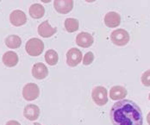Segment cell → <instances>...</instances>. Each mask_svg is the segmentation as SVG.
<instances>
[{"label": "cell", "mask_w": 150, "mask_h": 125, "mask_svg": "<svg viewBox=\"0 0 150 125\" xmlns=\"http://www.w3.org/2000/svg\"><path fill=\"white\" fill-rule=\"evenodd\" d=\"M3 63L8 67H13L18 63V55L13 51H8L2 57Z\"/></svg>", "instance_id": "cell-14"}, {"label": "cell", "mask_w": 150, "mask_h": 125, "mask_svg": "<svg viewBox=\"0 0 150 125\" xmlns=\"http://www.w3.org/2000/svg\"><path fill=\"white\" fill-rule=\"evenodd\" d=\"M10 21L12 25H14L16 27H19V26H22L26 23L27 16L23 11H22L20 10H16L11 13Z\"/></svg>", "instance_id": "cell-9"}, {"label": "cell", "mask_w": 150, "mask_h": 125, "mask_svg": "<svg viewBox=\"0 0 150 125\" xmlns=\"http://www.w3.org/2000/svg\"><path fill=\"white\" fill-rule=\"evenodd\" d=\"M142 83L145 86H150V69L144 72L142 75Z\"/></svg>", "instance_id": "cell-20"}, {"label": "cell", "mask_w": 150, "mask_h": 125, "mask_svg": "<svg viewBox=\"0 0 150 125\" xmlns=\"http://www.w3.org/2000/svg\"><path fill=\"white\" fill-rule=\"evenodd\" d=\"M40 95V89L36 84L29 83L24 85L23 89V97L27 101L35 100Z\"/></svg>", "instance_id": "cell-5"}, {"label": "cell", "mask_w": 150, "mask_h": 125, "mask_svg": "<svg viewBox=\"0 0 150 125\" xmlns=\"http://www.w3.org/2000/svg\"><path fill=\"white\" fill-rule=\"evenodd\" d=\"M147 121H148V124L150 125V112L148 114V116H147Z\"/></svg>", "instance_id": "cell-23"}, {"label": "cell", "mask_w": 150, "mask_h": 125, "mask_svg": "<svg viewBox=\"0 0 150 125\" xmlns=\"http://www.w3.org/2000/svg\"><path fill=\"white\" fill-rule=\"evenodd\" d=\"M110 117L113 125H142L143 123L140 107L129 99L114 104L110 111Z\"/></svg>", "instance_id": "cell-1"}, {"label": "cell", "mask_w": 150, "mask_h": 125, "mask_svg": "<svg viewBox=\"0 0 150 125\" xmlns=\"http://www.w3.org/2000/svg\"><path fill=\"white\" fill-rule=\"evenodd\" d=\"M127 96V90L121 85H115L110 91V97L112 100L123 99Z\"/></svg>", "instance_id": "cell-15"}, {"label": "cell", "mask_w": 150, "mask_h": 125, "mask_svg": "<svg viewBox=\"0 0 150 125\" xmlns=\"http://www.w3.org/2000/svg\"><path fill=\"white\" fill-rule=\"evenodd\" d=\"M5 125H21V124H20V123H18L17 121H15V120H11V121H8Z\"/></svg>", "instance_id": "cell-22"}, {"label": "cell", "mask_w": 150, "mask_h": 125, "mask_svg": "<svg viewBox=\"0 0 150 125\" xmlns=\"http://www.w3.org/2000/svg\"><path fill=\"white\" fill-rule=\"evenodd\" d=\"M93 61H94V54H93L92 52L86 53L83 57V64L85 66H89L92 63Z\"/></svg>", "instance_id": "cell-21"}, {"label": "cell", "mask_w": 150, "mask_h": 125, "mask_svg": "<svg viewBox=\"0 0 150 125\" xmlns=\"http://www.w3.org/2000/svg\"><path fill=\"white\" fill-rule=\"evenodd\" d=\"M45 61L50 66H54L56 65L59 61V56L56 51L53 49H49L46 52L45 54Z\"/></svg>", "instance_id": "cell-19"}, {"label": "cell", "mask_w": 150, "mask_h": 125, "mask_svg": "<svg viewBox=\"0 0 150 125\" xmlns=\"http://www.w3.org/2000/svg\"><path fill=\"white\" fill-rule=\"evenodd\" d=\"M79 21L75 18H67L65 20V29L68 33H73L79 30Z\"/></svg>", "instance_id": "cell-18"}, {"label": "cell", "mask_w": 150, "mask_h": 125, "mask_svg": "<svg viewBox=\"0 0 150 125\" xmlns=\"http://www.w3.org/2000/svg\"><path fill=\"white\" fill-rule=\"evenodd\" d=\"M110 40L117 46H125L129 42V35L125 30L118 29L111 33Z\"/></svg>", "instance_id": "cell-4"}, {"label": "cell", "mask_w": 150, "mask_h": 125, "mask_svg": "<svg viewBox=\"0 0 150 125\" xmlns=\"http://www.w3.org/2000/svg\"><path fill=\"white\" fill-rule=\"evenodd\" d=\"M29 12H30V15L31 17L35 18V19H39V18H42L44 16L45 9L40 4H34L30 6Z\"/></svg>", "instance_id": "cell-16"}, {"label": "cell", "mask_w": 150, "mask_h": 125, "mask_svg": "<svg viewBox=\"0 0 150 125\" xmlns=\"http://www.w3.org/2000/svg\"><path fill=\"white\" fill-rule=\"evenodd\" d=\"M82 61V53L79 49L73 47L67 53V64L71 66H77Z\"/></svg>", "instance_id": "cell-6"}, {"label": "cell", "mask_w": 150, "mask_h": 125, "mask_svg": "<svg viewBox=\"0 0 150 125\" xmlns=\"http://www.w3.org/2000/svg\"><path fill=\"white\" fill-rule=\"evenodd\" d=\"M22 44V40L18 35H11L5 39V45L10 48H18Z\"/></svg>", "instance_id": "cell-17"}, {"label": "cell", "mask_w": 150, "mask_h": 125, "mask_svg": "<svg viewBox=\"0 0 150 125\" xmlns=\"http://www.w3.org/2000/svg\"><path fill=\"white\" fill-rule=\"evenodd\" d=\"M56 31H57V29L51 27L47 21L42 22L38 27V34L42 37H44V38L51 37L56 33Z\"/></svg>", "instance_id": "cell-13"}, {"label": "cell", "mask_w": 150, "mask_h": 125, "mask_svg": "<svg viewBox=\"0 0 150 125\" xmlns=\"http://www.w3.org/2000/svg\"><path fill=\"white\" fill-rule=\"evenodd\" d=\"M48 74V69L43 63H36L32 67V75L36 79H43Z\"/></svg>", "instance_id": "cell-11"}, {"label": "cell", "mask_w": 150, "mask_h": 125, "mask_svg": "<svg viewBox=\"0 0 150 125\" xmlns=\"http://www.w3.org/2000/svg\"><path fill=\"white\" fill-rule=\"evenodd\" d=\"M42 2H43V3H45V4H47V3H49L51 0H41Z\"/></svg>", "instance_id": "cell-24"}, {"label": "cell", "mask_w": 150, "mask_h": 125, "mask_svg": "<svg viewBox=\"0 0 150 125\" xmlns=\"http://www.w3.org/2000/svg\"><path fill=\"white\" fill-rule=\"evenodd\" d=\"M0 1H1V0H0Z\"/></svg>", "instance_id": "cell-27"}, {"label": "cell", "mask_w": 150, "mask_h": 125, "mask_svg": "<svg viewBox=\"0 0 150 125\" xmlns=\"http://www.w3.org/2000/svg\"><path fill=\"white\" fill-rule=\"evenodd\" d=\"M121 23V16L115 11L108 12L105 16V24L109 28H117Z\"/></svg>", "instance_id": "cell-10"}, {"label": "cell", "mask_w": 150, "mask_h": 125, "mask_svg": "<svg viewBox=\"0 0 150 125\" xmlns=\"http://www.w3.org/2000/svg\"><path fill=\"white\" fill-rule=\"evenodd\" d=\"M54 7L60 14H67L74 8V0H54Z\"/></svg>", "instance_id": "cell-7"}, {"label": "cell", "mask_w": 150, "mask_h": 125, "mask_svg": "<svg viewBox=\"0 0 150 125\" xmlns=\"http://www.w3.org/2000/svg\"><path fill=\"white\" fill-rule=\"evenodd\" d=\"M94 39L92 35L87 32H81L76 37V43L78 46L87 48L93 44Z\"/></svg>", "instance_id": "cell-8"}, {"label": "cell", "mask_w": 150, "mask_h": 125, "mask_svg": "<svg viewBox=\"0 0 150 125\" xmlns=\"http://www.w3.org/2000/svg\"><path fill=\"white\" fill-rule=\"evenodd\" d=\"M86 2H87V3H92V2H95L96 0H85Z\"/></svg>", "instance_id": "cell-25"}, {"label": "cell", "mask_w": 150, "mask_h": 125, "mask_svg": "<svg viewBox=\"0 0 150 125\" xmlns=\"http://www.w3.org/2000/svg\"><path fill=\"white\" fill-rule=\"evenodd\" d=\"M23 116L30 121H35L40 116V108L35 105H28L24 107Z\"/></svg>", "instance_id": "cell-12"}, {"label": "cell", "mask_w": 150, "mask_h": 125, "mask_svg": "<svg viewBox=\"0 0 150 125\" xmlns=\"http://www.w3.org/2000/svg\"><path fill=\"white\" fill-rule=\"evenodd\" d=\"M91 97L93 102L99 105L103 106L108 102V92L104 86H96L91 93Z\"/></svg>", "instance_id": "cell-3"}, {"label": "cell", "mask_w": 150, "mask_h": 125, "mask_svg": "<svg viewBox=\"0 0 150 125\" xmlns=\"http://www.w3.org/2000/svg\"><path fill=\"white\" fill-rule=\"evenodd\" d=\"M149 99L150 100V93H149Z\"/></svg>", "instance_id": "cell-26"}, {"label": "cell", "mask_w": 150, "mask_h": 125, "mask_svg": "<svg viewBox=\"0 0 150 125\" xmlns=\"http://www.w3.org/2000/svg\"><path fill=\"white\" fill-rule=\"evenodd\" d=\"M43 49H44L43 42L38 38L30 39L27 42L26 46H25V50H26L27 54L33 57L39 56L43 52Z\"/></svg>", "instance_id": "cell-2"}]
</instances>
